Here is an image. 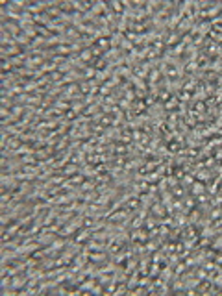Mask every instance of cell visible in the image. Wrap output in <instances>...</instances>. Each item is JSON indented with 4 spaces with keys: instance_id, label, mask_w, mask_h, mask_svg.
I'll use <instances>...</instances> for the list:
<instances>
[{
    "instance_id": "6da1fadb",
    "label": "cell",
    "mask_w": 222,
    "mask_h": 296,
    "mask_svg": "<svg viewBox=\"0 0 222 296\" xmlns=\"http://www.w3.org/2000/svg\"><path fill=\"white\" fill-rule=\"evenodd\" d=\"M220 8H222V4H215V9H213V11H209V13H207V17H215V15H216V11H219ZM204 17H205V15H204V13H200L198 21H202V19H204Z\"/></svg>"
},
{
    "instance_id": "7a4b0ae2",
    "label": "cell",
    "mask_w": 222,
    "mask_h": 296,
    "mask_svg": "<svg viewBox=\"0 0 222 296\" xmlns=\"http://www.w3.org/2000/svg\"><path fill=\"white\" fill-rule=\"evenodd\" d=\"M211 174H213V172H205V170H204V172H198L196 176H198V178L202 180V182H207V183H209V180H211Z\"/></svg>"
},
{
    "instance_id": "3957f363",
    "label": "cell",
    "mask_w": 222,
    "mask_h": 296,
    "mask_svg": "<svg viewBox=\"0 0 222 296\" xmlns=\"http://www.w3.org/2000/svg\"><path fill=\"white\" fill-rule=\"evenodd\" d=\"M24 283H26V279H24V278H13V283H11V285H13V289H15V287H22Z\"/></svg>"
},
{
    "instance_id": "277c9868",
    "label": "cell",
    "mask_w": 222,
    "mask_h": 296,
    "mask_svg": "<svg viewBox=\"0 0 222 296\" xmlns=\"http://www.w3.org/2000/svg\"><path fill=\"white\" fill-rule=\"evenodd\" d=\"M80 59H82V61H89L91 59V50H83V52L80 54Z\"/></svg>"
},
{
    "instance_id": "5b68a950",
    "label": "cell",
    "mask_w": 222,
    "mask_h": 296,
    "mask_svg": "<svg viewBox=\"0 0 222 296\" xmlns=\"http://www.w3.org/2000/svg\"><path fill=\"white\" fill-rule=\"evenodd\" d=\"M67 35H69L70 39H78V37H80V35H78V32H76L74 28H69V30H67Z\"/></svg>"
},
{
    "instance_id": "8992f818",
    "label": "cell",
    "mask_w": 222,
    "mask_h": 296,
    "mask_svg": "<svg viewBox=\"0 0 222 296\" xmlns=\"http://www.w3.org/2000/svg\"><path fill=\"white\" fill-rule=\"evenodd\" d=\"M193 191H194V194H202V193H204V185L194 183V185H193Z\"/></svg>"
},
{
    "instance_id": "52a82bcc",
    "label": "cell",
    "mask_w": 222,
    "mask_h": 296,
    "mask_svg": "<svg viewBox=\"0 0 222 296\" xmlns=\"http://www.w3.org/2000/svg\"><path fill=\"white\" fill-rule=\"evenodd\" d=\"M93 285H94V281H93V279H89V281L87 283H82V290H91V289H93Z\"/></svg>"
},
{
    "instance_id": "ba28073f",
    "label": "cell",
    "mask_w": 222,
    "mask_h": 296,
    "mask_svg": "<svg viewBox=\"0 0 222 296\" xmlns=\"http://www.w3.org/2000/svg\"><path fill=\"white\" fill-rule=\"evenodd\" d=\"M152 211H154L155 215H163V213H165V209H163V207H161V205H159V204H155V205H154V209H152Z\"/></svg>"
},
{
    "instance_id": "9c48e42d",
    "label": "cell",
    "mask_w": 222,
    "mask_h": 296,
    "mask_svg": "<svg viewBox=\"0 0 222 296\" xmlns=\"http://www.w3.org/2000/svg\"><path fill=\"white\" fill-rule=\"evenodd\" d=\"M93 76H94L93 69H85V78H93Z\"/></svg>"
},
{
    "instance_id": "30bf717a",
    "label": "cell",
    "mask_w": 222,
    "mask_h": 296,
    "mask_svg": "<svg viewBox=\"0 0 222 296\" xmlns=\"http://www.w3.org/2000/svg\"><path fill=\"white\" fill-rule=\"evenodd\" d=\"M215 250H219V248H222V237H219L216 239V243H215V246H213Z\"/></svg>"
},
{
    "instance_id": "8fae6325",
    "label": "cell",
    "mask_w": 222,
    "mask_h": 296,
    "mask_svg": "<svg viewBox=\"0 0 222 296\" xmlns=\"http://www.w3.org/2000/svg\"><path fill=\"white\" fill-rule=\"evenodd\" d=\"M174 107H176V100H170V102L166 104V109L170 111V109H174Z\"/></svg>"
},
{
    "instance_id": "7c38bea8",
    "label": "cell",
    "mask_w": 222,
    "mask_h": 296,
    "mask_svg": "<svg viewBox=\"0 0 222 296\" xmlns=\"http://www.w3.org/2000/svg\"><path fill=\"white\" fill-rule=\"evenodd\" d=\"M120 107H122V109H128V107H130L128 100H120Z\"/></svg>"
}]
</instances>
